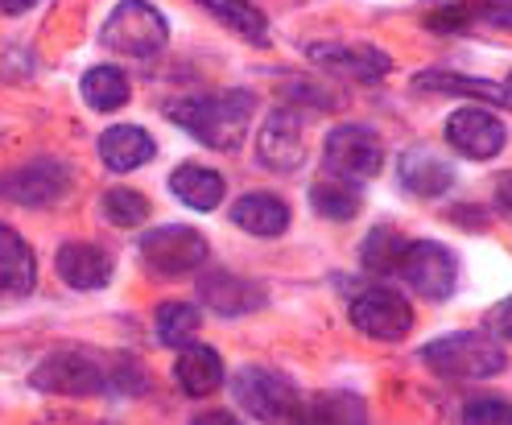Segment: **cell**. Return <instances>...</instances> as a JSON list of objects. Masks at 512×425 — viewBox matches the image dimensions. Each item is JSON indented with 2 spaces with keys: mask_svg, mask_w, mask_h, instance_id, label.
<instances>
[{
  "mask_svg": "<svg viewBox=\"0 0 512 425\" xmlns=\"http://www.w3.org/2000/svg\"><path fill=\"white\" fill-rule=\"evenodd\" d=\"M0 273H5V289L13 293V298H25V293L34 289V281H38L34 252H29V244L13 232V227L0 232Z\"/></svg>",
  "mask_w": 512,
  "mask_h": 425,
  "instance_id": "22",
  "label": "cell"
},
{
  "mask_svg": "<svg viewBox=\"0 0 512 425\" xmlns=\"http://www.w3.org/2000/svg\"><path fill=\"white\" fill-rule=\"evenodd\" d=\"M446 141L471 161H488V157H496L504 149L508 128L500 124L496 112L471 104V108H459L451 120H446Z\"/></svg>",
  "mask_w": 512,
  "mask_h": 425,
  "instance_id": "10",
  "label": "cell"
},
{
  "mask_svg": "<svg viewBox=\"0 0 512 425\" xmlns=\"http://www.w3.org/2000/svg\"><path fill=\"white\" fill-rule=\"evenodd\" d=\"M34 388L42 392H62V397H95V392L108 388V372L87 355L75 351H54L46 364L34 368Z\"/></svg>",
  "mask_w": 512,
  "mask_h": 425,
  "instance_id": "9",
  "label": "cell"
},
{
  "mask_svg": "<svg viewBox=\"0 0 512 425\" xmlns=\"http://www.w3.org/2000/svg\"><path fill=\"white\" fill-rule=\"evenodd\" d=\"M496 203H500L504 211H512V170L496 178Z\"/></svg>",
  "mask_w": 512,
  "mask_h": 425,
  "instance_id": "33",
  "label": "cell"
},
{
  "mask_svg": "<svg viewBox=\"0 0 512 425\" xmlns=\"http://www.w3.org/2000/svg\"><path fill=\"white\" fill-rule=\"evenodd\" d=\"M418 91H434V95H463V100H488V104H512L508 87L500 83H488V79H463V75H451V71H426L413 79Z\"/></svg>",
  "mask_w": 512,
  "mask_h": 425,
  "instance_id": "21",
  "label": "cell"
},
{
  "mask_svg": "<svg viewBox=\"0 0 512 425\" xmlns=\"http://www.w3.org/2000/svg\"><path fill=\"white\" fill-rule=\"evenodd\" d=\"M153 153H157L153 137L145 133V128H137V124H112L108 133L100 137V157H104V166L112 174H128V170L145 166Z\"/></svg>",
  "mask_w": 512,
  "mask_h": 425,
  "instance_id": "17",
  "label": "cell"
},
{
  "mask_svg": "<svg viewBox=\"0 0 512 425\" xmlns=\"http://www.w3.org/2000/svg\"><path fill=\"white\" fill-rule=\"evenodd\" d=\"M0 5H5V13H9V17H17V13H25V9H34L38 0H0Z\"/></svg>",
  "mask_w": 512,
  "mask_h": 425,
  "instance_id": "34",
  "label": "cell"
},
{
  "mask_svg": "<svg viewBox=\"0 0 512 425\" xmlns=\"http://www.w3.org/2000/svg\"><path fill=\"white\" fill-rule=\"evenodd\" d=\"M199 322H203V314L195 306H186V302H162L153 310L157 343H166V347H186L190 339H195Z\"/></svg>",
  "mask_w": 512,
  "mask_h": 425,
  "instance_id": "26",
  "label": "cell"
},
{
  "mask_svg": "<svg viewBox=\"0 0 512 425\" xmlns=\"http://www.w3.org/2000/svg\"><path fill=\"white\" fill-rule=\"evenodd\" d=\"M104 215L116 227H141L149 219V199L141 190H128V186H112L104 194Z\"/></svg>",
  "mask_w": 512,
  "mask_h": 425,
  "instance_id": "28",
  "label": "cell"
},
{
  "mask_svg": "<svg viewBox=\"0 0 512 425\" xmlns=\"http://www.w3.org/2000/svg\"><path fill=\"white\" fill-rule=\"evenodd\" d=\"M479 13H484L492 25L512 29V0H479Z\"/></svg>",
  "mask_w": 512,
  "mask_h": 425,
  "instance_id": "32",
  "label": "cell"
},
{
  "mask_svg": "<svg viewBox=\"0 0 512 425\" xmlns=\"http://www.w3.org/2000/svg\"><path fill=\"white\" fill-rule=\"evenodd\" d=\"M504 87H508V95H512V75H508V83H504Z\"/></svg>",
  "mask_w": 512,
  "mask_h": 425,
  "instance_id": "35",
  "label": "cell"
},
{
  "mask_svg": "<svg viewBox=\"0 0 512 425\" xmlns=\"http://www.w3.org/2000/svg\"><path fill=\"white\" fill-rule=\"evenodd\" d=\"M256 112L252 91H215V95H186L166 104V116L182 124L190 137L211 149H236L248 133V120Z\"/></svg>",
  "mask_w": 512,
  "mask_h": 425,
  "instance_id": "1",
  "label": "cell"
},
{
  "mask_svg": "<svg viewBox=\"0 0 512 425\" xmlns=\"http://www.w3.org/2000/svg\"><path fill=\"white\" fill-rule=\"evenodd\" d=\"M141 260L153 277H186V273L203 269L207 240H203V232H195V227H186V223H162L141 236Z\"/></svg>",
  "mask_w": 512,
  "mask_h": 425,
  "instance_id": "5",
  "label": "cell"
},
{
  "mask_svg": "<svg viewBox=\"0 0 512 425\" xmlns=\"http://www.w3.org/2000/svg\"><path fill=\"white\" fill-rule=\"evenodd\" d=\"M401 186L409 194H418V199H438L455 186V166L446 161L442 153H434L430 145H413L401 153Z\"/></svg>",
  "mask_w": 512,
  "mask_h": 425,
  "instance_id": "15",
  "label": "cell"
},
{
  "mask_svg": "<svg viewBox=\"0 0 512 425\" xmlns=\"http://www.w3.org/2000/svg\"><path fill=\"white\" fill-rule=\"evenodd\" d=\"M67 186H71V170L58 157H34L29 166L9 174L5 194L21 207H50L67 194Z\"/></svg>",
  "mask_w": 512,
  "mask_h": 425,
  "instance_id": "11",
  "label": "cell"
},
{
  "mask_svg": "<svg viewBox=\"0 0 512 425\" xmlns=\"http://www.w3.org/2000/svg\"><path fill=\"white\" fill-rule=\"evenodd\" d=\"M83 91V104L91 112H120L128 104V95H133V87H128V75L120 67H91L79 83Z\"/></svg>",
  "mask_w": 512,
  "mask_h": 425,
  "instance_id": "23",
  "label": "cell"
},
{
  "mask_svg": "<svg viewBox=\"0 0 512 425\" xmlns=\"http://www.w3.org/2000/svg\"><path fill=\"white\" fill-rule=\"evenodd\" d=\"M488 326H492V335H500V339L512 343V298H504V302L488 314Z\"/></svg>",
  "mask_w": 512,
  "mask_h": 425,
  "instance_id": "31",
  "label": "cell"
},
{
  "mask_svg": "<svg viewBox=\"0 0 512 425\" xmlns=\"http://www.w3.org/2000/svg\"><path fill=\"white\" fill-rule=\"evenodd\" d=\"M422 355H426V364L446 380H488V376H500L508 368L500 335L492 339V335H479V331L434 339Z\"/></svg>",
  "mask_w": 512,
  "mask_h": 425,
  "instance_id": "2",
  "label": "cell"
},
{
  "mask_svg": "<svg viewBox=\"0 0 512 425\" xmlns=\"http://www.w3.org/2000/svg\"><path fill=\"white\" fill-rule=\"evenodd\" d=\"M401 256H405V240L393 232V227H372L368 240L360 244V260H364V269H372V273L401 269Z\"/></svg>",
  "mask_w": 512,
  "mask_h": 425,
  "instance_id": "27",
  "label": "cell"
},
{
  "mask_svg": "<svg viewBox=\"0 0 512 425\" xmlns=\"http://www.w3.org/2000/svg\"><path fill=\"white\" fill-rule=\"evenodd\" d=\"M463 417L475 421V425H488V421H504V425H512V405H504V401H475V405L463 409Z\"/></svg>",
  "mask_w": 512,
  "mask_h": 425,
  "instance_id": "29",
  "label": "cell"
},
{
  "mask_svg": "<svg viewBox=\"0 0 512 425\" xmlns=\"http://www.w3.org/2000/svg\"><path fill=\"white\" fill-rule=\"evenodd\" d=\"M351 322L368 339L397 343L413 331V306L397 289H364L360 298H351Z\"/></svg>",
  "mask_w": 512,
  "mask_h": 425,
  "instance_id": "8",
  "label": "cell"
},
{
  "mask_svg": "<svg viewBox=\"0 0 512 425\" xmlns=\"http://www.w3.org/2000/svg\"><path fill=\"white\" fill-rule=\"evenodd\" d=\"M467 17H471V13L455 5V9H438V13H430L426 21H430V29H438V34H455V29L467 25Z\"/></svg>",
  "mask_w": 512,
  "mask_h": 425,
  "instance_id": "30",
  "label": "cell"
},
{
  "mask_svg": "<svg viewBox=\"0 0 512 425\" xmlns=\"http://www.w3.org/2000/svg\"><path fill=\"white\" fill-rule=\"evenodd\" d=\"M236 405L256 417V421H298L302 417V397L290 376L273 368H240L232 380Z\"/></svg>",
  "mask_w": 512,
  "mask_h": 425,
  "instance_id": "4",
  "label": "cell"
},
{
  "mask_svg": "<svg viewBox=\"0 0 512 425\" xmlns=\"http://www.w3.org/2000/svg\"><path fill=\"white\" fill-rule=\"evenodd\" d=\"M54 269L71 289L91 293V289H104L112 281L116 265H112V256L104 248H95V244H62L58 256H54Z\"/></svg>",
  "mask_w": 512,
  "mask_h": 425,
  "instance_id": "16",
  "label": "cell"
},
{
  "mask_svg": "<svg viewBox=\"0 0 512 425\" xmlns=\"http://www.w3.org/2000/svg\"><path fill=\"white\" fill-rule=\"evenodd\" d=\"M310 58L323 71L347 75V79H356V83H380L384 75L393 71V58L384 54V50H372V46H327V42H314L310 46Z\"/></svg>",
  "mask_w": 512,
  "mask_h": 425,
  "instance_id": "14",
  "label": "cell"
},
{
  "mask_svg": "<svg viewBox=\"0 0 512 425\" xmlns=\"http://www.w3.org/2000/svg\"><path fill=\"white\" fill-rule=\"evenodd\" d=\"M232 223L248 236L269 240V236H281L285 227H290V207L281 199H273V194H244V199H236V207H232Z\"/></svg>",
  "mask_w": 512,
  "mask_h": 425,
  "instance_id": "19",
  "label": "cell"
},
{
  "mask_svg": "<svg viewBox=\"0 0 512 425\" xmlns=\"http://www.w3.org/2000/svg\"><path fill=\"white\" fill-rule=\"evenodd\" d=\"M256 153H261V166H269L277 174L298 170L302 166V153H306L298 112H290V108L269 112V120L261 128V141H256Z\"/></svg>",
  "mask_w": 512,
  "mask_h": 425,
  "instance_id": "12",
  "label": "cell"
},
{
  "mask_svg": "<svg viewBox=\"0 0 512 425\" xmlns=\"http://www.w3.org/2000/svg\"><path fill=\"white\" fill-rule=\"evenodd\" d=\"M199 5L219 21L228 25L232 34H240L252 46H269V21L261 17V9H252L248 0H199Z\"/></svg>",
  "mask_w": 512,
  "mask_h": 425,
  "instance_id": "24",
  "label": "cell"
},
{
  "mask_svg": "<svg viewBox=\"0 0 512 425\" xmlns=\"http://www.w3.org/2000/svg\"><path fill=\"white\" fill-rule=\"evenodd\" d=\"M199 298L203 306H211L215 314L223 318H236V314H252V310H261L269 302V293L248 281V277H236L228 269H211L199 277Z\"/></svg>",
  "mask_w": 512,
  "mask_h": 425,
  "instance_id": "13",
  "label": "cell"
},
{
  "mask_svg": "<svg viewBox=\"0 0 512 425\" xmlns=\"http://www.w3.org/2000/svg\"><path fill=\"white\" fill-rule=\"evenodd\" d=\"M100 42L112 54H133V58H153L170 42V25L149 0H120L112 17L100 29Z\"/></svg>",
  "mask_w": 512,
  "mask_h": 425,
  "instance_id": "3",
  "label": "cell"
},
{
  "mask_svg": "<svg viewBox=\"0 0 512 425\" xmlns=\"http://www.w3.org/2000/svg\"><path fill=\"white\" fill-rule=\"evenodd\" d=\"M327 166L351 182L376 178L384 170V141L368 124H335L327 133Z\"/></svg>",
  "mask_w": 512,
  "mask_h": 425,
  "instance_id": "7",
  "label": "cell"
},
{
  "mask_svg": "<svg viewBox=\"0 0 512 425\" xmlns=\"http://www.w3.org/2000/svg\"><path fill=\"white\" fill-rule=\"evenodd\" d=\"M360 190H356V182L351 178H318L314 186H310V207L323 215V219H335V223H347V219H356L360 215Z\"/></svg>",
  "mask_w": 512,
  "mask_h": 425,
  "instance_id": "25",
  "label": "cell"
},
{
  "mask_svg": "<svg viewBox=\"0 0 512 425\" xmlns=\"http://www.w3.org/2000/svg\"><path fill=\"white\" fill-rule=\"evenodd\" d=\"M170 190L190 211H215L223 203V178L207 166H195V161H190V166H178L170 174Z\"/></svg>",
  "mask_w": 512,
  "mask_h": 425,
  "instance_id": "20",
  "label": "cell"
},
{
  "mask_svg": "<svg viewBox=\"0 0 512 425\" xmlns=\"http://www.w3.org/2000/svg\"><path fill=\"white\" fill-rule=\"evenodd\" d=\"M174 376H178L182 392H190V397H211V392L223 384V359L207 343H186L178 364H174Z\"/></svg>",
  "mask_w": 512,
  "mask_h": 425,
  "instance_id": "18",
  "label": "cell"
},
{
  "mask_svg": "<svg viewBox=\"0 0 512 425\" xmlns=\"http://www.w3.org/2000/svg\"><path fill=\"white\" fill-rule=\"evenodd\" d=\"M401 277L409 281V289H418L422 298L446 302L459 285V260L446 244L413 240V244H405V256H401Z\"/></svg>",
  "mask_w": 512,
  "mask_h": 425,
  "instance_id": "6",
  "label": "cell"
}]
</instances>
